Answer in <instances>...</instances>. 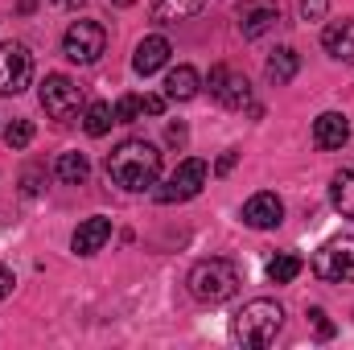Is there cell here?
Instances as JSON below:
<instances>
[{
	"label": "cell",
	"instance_id": "6da1fadb",
	"mask_svg": "<svg viewBox=\"0 0 354 350\" xmlns=\"http://www.w3.org/2000/svg\"><path fill=\"white\" fill-rule=\"evenodd\" d=\"M107 177L120 190H128V194H140V190L157 185V177H161V153H157V145H149V140H124L107 157Z\"/></svg>",
	"mask_w": 354,
	"mask_h": 350
},
{
	"label": "cell",
	"instance_id": "7a4b0ae2",
	"mask_svg": "<svg viewBox=\"0 0 354 350\" xmlns=\"http://www.w3.org/2000/svg\"><path fill=\"white\" fill-rule=\"evenodd\" d=\"M280 330H284V309H280L276 301H268V297L248 301V305L231 317V338L248 350L272 347Z\"/></svg>",
	"mask_w": 354,
	"mask_h": 350
},
{
	"label": "cell",
	"instance_id": "3957f363",
	"mask_svg": "<svg viewBox=\"0 0 354 350\" xmlns=\"http://www.w3.org/2000/svg\"><path fill=\"white\" fill-rule=\"evenodd\" d=\"M185 284H189V297H194V301H202V305H223V301H231V297L239 293L243 276H239V268L231 260L210 256V260H198L189 268Z\"/></svg>",
	"mask_w": 354,
	"mask_h": 350
},
{
	"label": "cell",
	"instance_id": "277c9868",
	"mask_svg": "<svg viewBox=\"0 0 354 350\" xmlns=\"http://www.w3.org/2000/svg\"><path fill=\"white\" fill-rule=\"evenodd\" d=\"M313 272L326 284H354V235H338L313 252Z\"/></svg>",
	"mask_w": 354,
	"mask_h": 350
},
{
	"label": "cell",
	"instance_id": "5b68a950",
	"mask_svg": "<svg viewBox=\"0 0 354 350\" xmlns=\"http://www.w3.org/2000/svg\"><path fill=\"white\" fill-rule=\"evenodd\" d=\"M206 177H210V165H206L202 157H185L174 174L157 185V202L174 206V202H189V198H198L202 185H206Z\"/></svg>",
	"mask_w": 354,
	"mask_h": 350
},
{
	"label": "cell",
	"instance_id": "8992f818",
	"mask_svg": "<svg viewBox=\"0 0 354 350\" xmlns=\"http://www.w3.org/2000/svg\"><path fill=\"white\" fill-rule=\"evenodd\" d=\"M41 107H46L50 120L71 124V120L83 116V87L75 79H66V75H50L41 83Z\"/></svg>",
	"mask_w": 354,
	"mask_h": 350
},
{
	"label": "cell",
	"instance_id": "52a82bcc",
	"mask_svg": "<svg viewBox=\"0 0 354 350\" xmlns=\"http://www.w3.org/2000/svg\"><path fill=\"white\" fill-rule=\"evenodd\" d=\"M103 50H107V29H103L99 21H75V25L66 29V37H62V54H66L71 62H79V66L99 62Z\"/></svg>",
	"mask_w": 354,
	"mask_h": 350
},
{
	"label": "cell",
	"instance_id": "ba28073f",
	"mask_svg": "<svg viewBox=\"0 0 354 350\" xmlns=\"http://www.w3.org/2000/svg\"><path fill=\"white\" fill-rule=\"evenodd\" d=\"M33 79V54L21 42H0V95H21Z\"/></svg>",
	"mask_w": 354,
	"mask_h": 350
},
{
	"label": "cell",
	"instance_id": "9c48e42d",
	"mask_svg": "<svg viewBox=\"0 0 354 350\" xmlns=\"http://www.w3.org/2000/svg\"><path fill=\"white\" fill-rule=\"evenodd\" d=\"M235 21H239V33L248 42H256V37H264L280 25V4L276 0H239Z\"/></svg>",
	"mask_w": 354,
	"mask_h": 350
},
{
	"label": "cell",
	"instance_id": "30bf717a",
	"mask_svg": "<svg viewBox=\"0 0 354 350\" xmlns=\"http://www.w3.org/2000/svg\"><path fill=\"white\" fill-rule=\"evenodd\" d=\"M243 223H248L252 231H272V227H280V223H284V202H280L272 190L252 194V198L243 202Z\"/></svg>",
	"mask_w": 354,
	"mask_h": 350
},
{
	"label": "cell",
	"instance_id": "8fae6325",
	"mask_svg": "<svg viewBox=\"0 0 354 350\" xmlns=\"http://www.w3.org/2000/svg\"><path fill=\"white\" fill-rule=\"evenodd\" d=\"M346 140H351V120H346L342 111H322V116L313 120V145H317V149L334 153V149H342Z\"/></svg>",
	"mask_w": 354,
	"mask_h": 350
},
{
	"label": "cell",
	"instance_id": "7c38bea8",
	"mask_svg": "<svg viewBox=\"0 0 354 350\" xmlns=\"http://www.w3.org/2000/svg\"><path fill=\"white\" fill-rule=\"evenodd\" d=\"M169 54H174V46H169L161 33H153V37H145V42L136 46V54H132V71H136L140 79H149V75H157V71L169 62Z\"/></svg>",
	"mask_w": 354,
	"mask_h": 350
},
{
	"label": "cell",
	"instance_id": "4fadbf2b",
	"mask_svg": "<svg viewBox=\"0 0 354 350\" xmlns=\"http://www.w3.org/2000/svg\"><path fill=\"white\" fill-rule=\"evenodd\" d=\"M322 50L334 58V62H354V21L342 17V21H330L322 29Z\"/></svg>",
	"mask_w": 354,
	"mask_h": 350
},
{
	"label": "cell",
	"instance_id": "5bb4252c",
	"mask_svg": "<svg viewBox=\"0 0 354 350\" xmlns=\"http://www.w3.org/2000/svg\"><path fill=\"white\" fill-rule=\"evenodd\" d=\"M107 239H111V219L95 214V219H87V223H79L71 248H75V256H95V252H103Z\"/></svg>",
	"mask_w": 354,
	"mask_h": 350
},
{
	"label": "cell",
	"instance_id": "9a60e30c",
	"mask_svg": "<svg viewBox=\"0 0 354 350\" xmlns=\"http://www.w3.org/2000/svg\"><path fill=\"white\" fill-rule=\"evenodd\" d=\"M297 71H301V54H297L292 46H280V50L268 58V66H264V75H268V83H272V87L292 83V79H297Z\"/></svg>",
	"mask_w": 354,
	"mask_h": 350
},
{
	"label": "cell",
	"instance_id": "2e32d148",
	"mask_svg": "<svg viewBox=\"0 0 354 350\" xmlns=\"http://www.w3.org/2000/svg\"><path fill=\"white\" fill-rule=\"evenodd\" d=\"M198 87H202V79L194 66H174L165 75V99H174V103H189L198 95Z\"/></svg>",
	"mask_w": 354,
	"mask_h": 350
},
{
	"label": "cell",
	"instance_id": "e0dca14e",
	"mask_svg": "<svg viewBox=\"0 0 354 350\" xmlns=\"http://www.w3.org/2000/svg\"><path fill=\"white\" fill-rule=\"evenodd\" d=\"M210 0H153V21L157 25H177L185 17H198Z\"/></svg>",
	"mask_w": 354,
	"mask_h": 350
},
{
	"label": "cell",
	"instance_id": "ac0fdd59",
	"mask_svg": "<svg viewBox=\"0 0 354 350\" xmlns=\"http://www.w3.org/2000/svg\"><path fill=\"white\" fill-rule=\"evenodd\" d=\"M223 107H231V111H243L248 103H252V83L243 79V75H231L227 71V79H223V87H218V95H214Z\"/></svg>",
	"mask_w": 354,
	"mask_h": 350
},
{
	"label": "cell",
	"instance_id": "d6986e66",
	"mask_svg": "<svg viewBox=\"0 0 354 350\" xmlns=\"http://www.w3.org/2000/svg\"><path fill=\"white\" fill-rule=\"evenodd\" d=\"M87 174H91V165H87L83 153H62V157L54 161V177H58L62 185H83Z\"/></svg>",
	"mask_w": 354,
	"mask_h": 350
},
{
	"label": "cell",
	"instance_id": "ffe728a7",
	"mask_svg": "<svg viewBox=\"0 0 354 350\" xmlns=\"http://www.w3.org/2000/svg\"><path fill=\"white\" fill-rule=\"evenodd\" d=\"M330 202H334V210H338V214L354 219V169L334 174V181H330Z\"/></svg>",
	"mask_w": 354,
	"mask_h": 350
},
{
	"label": "cell",
	"instance_id": "44dd1931",
	"mask_svg": "<svg viewBox=\"0 0 354 350\" xmlns=\"http://www.w3.org/2000/svg\"><path fill=\"white\" fill-rule=\"evenodd\" d=\"M301 268H305V264H301L297 252H280V256L268 260V280H272V284H292V280L301 276Z\"/></svg>",
	"mask_w": 354,
	"mask_h": 350
},
{
	"label": "cell",
	"instance_id": "7402d4cb",
	"mask_svg": "<svg viewBox=\"0 0 354 350\" xmlns=\"http://www.w3.org/2000/svg\"><path fill=\"white\" fill-rule=\"evenodd\" d=\"M111 124H115V107H111V103H91V107H83V128H87V136H103Z\"/></svg>",
	"mask_w": 354,
	"mask_h": 350
},
{
	"label": "cell",
	"instance_id": "603a6c76",
	"mask_svg": "<svg viewBox=\"0 0 354 350\" xmlns=\"http://www.w3.org/2000/svg\"><path fill=\"white\" fill-rule=\"evenodd\" d=\"M29 140H33V120H12L4 128V145L8 149H29Z\"/></svg>",
	"mask_w": 354,
	"mask_h": 350
},
{
	"label": "cell",
	"instance_id": "cb8c5ba5",
	"mask_svg": "<svg viewBox=\"0 0 354 350\" xmlns=\"http://www.w3.org/2000/svg\"><path fill=\"white\" fill-rule=\"evenodd\" d=\"M145 116V103H140V95H124L120 103H115V124H136Z\"/></svg>",
	"mask_w": 354,
	"mask_h": 350
},
{
	"label": "cell",
	"instance_id": "d4e9b609",
	"mask_svg": "<svg viewBox=\"0 0 354 350\" xmlns=\"http://www.w3.org/2000/svg\"><path fill=\"white\" fill-rule=\"evenodd\" d=\"M297 8H301V21H322L326 8H330V0H301Z\"/></svg>",
	"mask_w": 354,
	"mask_h": 350
},
{
	"label": "cell",
	"instance_id": "484cf974",
	"mask_svg": "<svg viewBox=\"0 0 354 350\" xmlns=\"http://www.w3.org/2000/svg\"><path fill=\"white\" fill-rule=\"evenodd\" d=\"M309 317H313V330H317V338H322V342H330V338H334V322H330L322 309H309Z\"/></svg>",
	"mask_w": 354,
	"mask_h": 350
},
{
	"label": "cell",
	"instance_id": "4316f807",
	"mask_svg": "<svg viewBox=\"0 0 354 350\" xmlns=\"http://www.w3.org/2000/svg\"><path fill=\"white\" fill-rule=\"evenodd\" d=\"M140 103H145V116H161L165 111V95H145Z\"/></svg>",
	"mask_w": 354,
	"mask_h": 350
},
{
	"label": "cell",
	"instance_id": "83f0119b",
	"mask_svg": "<svg viewBox=\"0 0 354 350\" xmlns=\"http://www.w3.org/2000/svg\"><path fill=\"white\" fill-rule=\"evenodd\" d=\"M235 161H239V153H235V149H227V153L218 157V165H214V174H231V169H235Z\"/></svg>",
	"mask_w": 354,
	"mask_h": 350
},
{
	"label": "cell",
	"instance_id": "f1b7e54d",
	"mask_svg": "<svg viewBox=\"0 0 354 350\" xmlns=\"http://www.w3.org/2000/svg\"><path fill=\"white\" fill-rule=\"evenodd\" d=\"M12 284H17V276H12V268H4V264H0V301H4L8 293H12Z\"/></svg>",
	"mask_w": 354,
	"mask_h": 350
},
{
	"label": "cell",
	"instance_id": "f546056e",
	"mask_svg": "<svg viewBox=\"0 0 354 350\" xmlns=\"http://www.w3.org/2000/svg\"><path fill=\"white\" fill-rule=\"evenodd\" d=\"M223 79H227V66H210V79H206V87H210V95H218V87H223Z\"/></svg>",
	"mask_w": 354,
	"mask_h": 350
},
{
	"label": "cell",
	"instance_id": "4dcf8cb0",
	"mask_svg": "<svg viewBox=\"0 0 354 350\" xmlns=\"http://www.w3.org/2000/svg\"><path fill=\"white\" fill-rule=\"evenodd\" d=\"M165 140L169 145H185V124H169L165 128Z\"/></svg>",
	"mask_w": 354,
	"mask_h": 350
},
{
	"label": "cell",
	"instance_id": "1f68e13d",
	"mask_svg": "<svg viewBox=\"0 0 354 350\" xmlns=\"http://www.w3.org/2000/svg\"><path fill=\"white\" fill-rule=\"evenodd\" d=\"M54 4H62V8H79V4H87V0H54Z\"/></svg>",
	"mask_w": 354,
	"mask_h": 350
}]
</instances>
